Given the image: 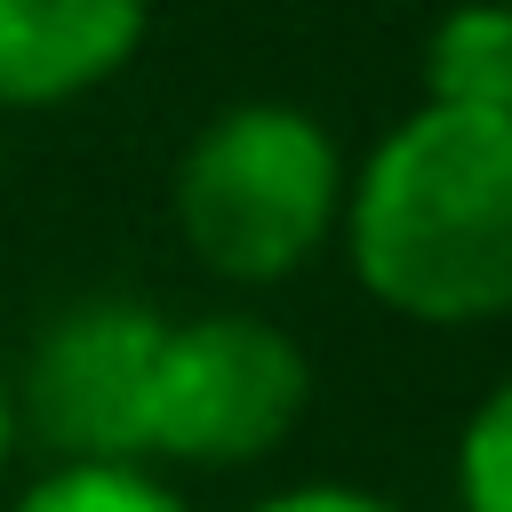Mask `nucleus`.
Masks as SVG:
<instances>
[{
  "label": "nucleus",
  "instance_id": "1",
  "mask_svg": "<svg viewBox=\"0 0 512 512\" xmlns=\"http://www.w3.org/2000/svg\"><path fill=\"white\" fill-rule=\"evenodd\" d=\"M336 248L352 288L408 328L512 320V120L408 104L352 152Z\"/></svg>",
  "mask_w": 512,
  "mask_h": 512
},
{
  "label": "nucleus",
  "instance_id": "2",
  "mask_svg": "<svg viewBox=\"0 0 512 512\" xmlns=\"http://www.w3.org/2000/svg\"><path fill=\"white\" fill-rule=\"evenodd\" d=\"M352 152L296 96L208 112L168 168V224L216 288H280L336 248Z\"/></svg>",
  "mask_w": 512,
  "mask_h": 512
},
{
  "label": "nucleus",
  "instance_id": "3",
  "mask_svg": "<svg viewBox=\"0 0 512 512\" xmlns=\"http://www.w3.org/2000/svg\"><path fill=\"white\" fill-rule=\"evenodd\" d=\"M320 368L296 328L256 304L168 312L144 400V464L168 472H240L280 456L312 416Z\"/></svg>",
  "mask_w": 512,
  "mask_h": 512
},
{
  "label": "nucleus",
  "instance_id": "4",
  "mask_svg": "<svg viewBox=\"0 0 512 512\" xmlns=\"http://www.w3.org/2000/svg\"><path fill=\"white\" fill-rule=\"evenodd\" d=\"M168 312L136 296H80L48 312L8 376L16 432L48 464H144V400Z\"/></svg>",
  "mask_w": 512,
  "mask_h": 512
},
{
  "label": "nucleus",
  "instance_id": "5",
  "mask_svg": "<svg viewBox=\"0 0 512 512\" xmlns=\"http://www.w3.org/2000/svg\"><path fill=\"white\" fill-rule=\"evenodd\" d=\"M152 32V0H0V120L112 88Z\"/></svg>",
  "mask_w": 512,
  "mask_h": 512
},
{
  "label": "nucleus",
  "instance_id": "6",
  "mask_svg": "<svg viewBox=\"0 0 512 512\" xmlns=\"http://www.w3.org/2000/svg\"><path fill=\"white\" fill-rule=\"evenodd\" d=\"M416 104L512 120V8L504 0H448L424 24V40H416Z\"/></svg>",
  "mask_w": 512,
  "mask_h": 512
},
{
  "label": "nucleus",
  "instance_id": "7",
  "mask_svg": "<svg viewBox=\"0 0 512 512\" xmlns=\"http://www.w3.org/2000/svg\"><path fill=\"white\" fill-rule=\"evenodd\" d=\"M8 512H192V496L152 464H40Z\"/></svg>",
  "mask_w": 512,
  "mask_h": 512
},
{
  "label": "nucleus",
  "instance_id": "8",
  "mask_svg": "<svg viewBox=\"0 0 512 512\" xmlns=\"http://www.w3.org/2000/svg\"><path fill=\"white\" fill-rule=\"evenodd\" d=\"M448 488L456 512H512V368L464 408L448 448Z\"/></svg>",
  "mask_w": 512,
  "mask_h": 512
},
{
  "label": "nucleus",
  "instance_id": "9",
  "mask_svg": "<svg viewBox=\"0 0 512 512\" xmlns=\"http://www.w3.org/2000/svg\"><path fill=\"white\" fill-rule=\"evenodd\" d=\"M248 512H408V504H392V496H376L360 480H296V488L256 496Z\"/></svg>",
  "mask_w": 512,
  "mask_h": 512
},
{
  "label": "nucleus",
  "instance_id": "10",
  "mask_svg": "<svg viewBox=\"0 0 512 512\" xmlns=\"http://www.w3.org/2000/svg\"><path fill=\"white\" fill-rule=\"evenodd\" d=\"M16 448H24V432H16V400H8V368H0V480H8Z\"/></svg>",
  "mask_w": 512,
  "mask_h": 512
},
{
  "label": "nucleus",
  "instance_id": "11",
  "mask_svg": "<svg viewBox=\"0 0 512 512\" xmlns=\"http://www.w3.org/2000/svg\"><path fill=\"white\" fill-rule=\"evenodd\" d=\"M0 176H8V136H0Z\"/></svg>",
  "mask_w": 512,
  "mask_h": 512
},
{
  "label": "nucleus",
  "instance_id": "12",
  "mask_svg": "<svg viewBox=\"0 0 512 512\" xmlns=\"http://www.w3.org/2000/svg\"><path fill=\"white\" fill-rule=\"evenodd\" d=\"M504 8H512V0H504Z\"/></svg>",
  "mask_w": 512,
  "mask_h": 512
}]
</instances>
